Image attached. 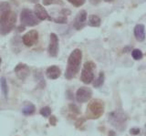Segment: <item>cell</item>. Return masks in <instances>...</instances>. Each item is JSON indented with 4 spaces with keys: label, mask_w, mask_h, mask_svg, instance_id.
<instances>
[{
    "label": "cell",
    "mask_w": 146,
    "mask_h": 136,
    "mask_svg": "<svg viewBox=\"0 0 146 136\" xmlns=\"http://www.w3.org/2000/svg\"><path fill=\"white\" fill-rule=\"evenodd\" d=\"M96 64L93 61H87L81 70L80 80L85 84H90L94 80V71Z\"/></svg>",
    "instance_id": "4"
},
{
    "label": "cell",
    "mask_w": 146,
    "mask_h": 136,
    "mask_svg": "<svg viewBox=\"0 0 146 136\" xmlns=\"http://www.w3.org/2000/svg\"><path fill=\"white\" fill-rule=\"evenodd\" d=\"M109 121L113 126H115L117 129L122 130L123 128H125L127 117L123 112L115 111L109 114Z\"/></svg>",
    "instance_id": "6"
},
{
    "label": "cell",
    "mask_w": 146,
    "mask_h": 136,
    "mask_svg": "<svg viewBox=\"0 0 146 136\" xmlns=\"http://www.w3.org/2000/svg\"><path fill=\"white\" fill-rule=\"evenodd\" d=\"M9 10H11V9H10V5H9L8 2H1L0 3V17Z\"/></svg>",
    "instance_id": "18"
},
{
    "label": "cell",
    "mask_w": 146,
    "mask_h": 136,
    "mask_svg": "<svg viewBox=\"0 0 146 136\" xmlns=\"http://www.w3.org/2000/svg\"><path fill=\"white\" fill-rule=\"evenodd\" d=\"M131 56H132V58H133L135 60H140L143 58V52L140 50V49L135 48V49H133V50L131 51Z\"/></svg>",
    "instance_id": "21"
},
{
    "label": "cell",
    "mask_w": 146,
    "mask_h": 136,
    "mask_svg": "<svg viewBox=\"0 0 146 136\" xmlns=\"http://www.w3.org/2000/svg\"><path fill=\"white\" fill-rule=\"evenodd\" d=\"M68 2H70L71 5H73L76 7H80L84 5L86 0H68Z\"/></svg>",
    "instance_id": "22"
},
{
    "label": "cell",
    "mask_w": 146,
    "mask_h": 136,
    "mask_svg": "<svg viewBox=\"0 0 146 136\" xmlns=\"http://www.w3.org/2000/svg\"><path fill=\"white\" fill-rule=\"evenodd\" d=\"M25 29H26V27H25V26H23V25H21V26H19V27H17V32H22V31H24V30H25Z\"/></svg>",
    "instance_id": "29"
},
{
    "label": "cell",
    "mask_w": 146,
    "mask_h": 136,
    "mask_svg": "<svg viewBox=\"0 0 146 136\" xmlns=\"http://www.w3.org/2000/svg\"><path fill=\"white\" fill-rule=\"evenodd\" d=\"M104 112V103L102 100L94 99L88 104L86 111V117L90 120H97L102 116Z\"/></svg>",
    "instance_id": "3"
},
{
    "label": "cell",
    "mask_w": 146,
    "mask_h": 136,
    "mask_svg": "<svg viewBox=\"0 0 146 136\" xmlns=\"http://www.w3.org/2000/svg\"><path fill=\"white\" fill-rule=\"evenodd\" d=\"M1 62H2V60H1V58H0V65H1Z\"/></svg>",
    "instance_id": "32"
},
{
    "label": "cell",
    "mask_w": 146,
    "mask_h": 136,
    "mask_svg": "<svg viewBox=\"0 0 146 136\" xmlns=\"http://www.w3.org/2000/svg\"><path fill=\"white\" fill-rule=\"evenodd\" d=\"M17 17V14L12 10H9L7 13L0 17V35H8L15 29Z\"/></svg>",
    "instance_id": "2"
},
{
    "label": "cell",
    "mask_w": 146,
    "mask_h": 136,
    "mask_svg": "<svg viewBox=\"0 0 146 136\" xmlns=\"http://www.w3.org/2000/svg\"><path fill=\"white\" fill-rule=\"evenodd\" d=\"M20 22L21 25L25 27H35L39 24L40 20L36 17L35 13L32 10L24 8L20 14Z\"/></svg>",
    "instance_id": "5"
},
{
    "label": "cell",
    "mask_w": 146,
    "mask_h": 136,
    "mask_svg": "<svg viewBox=\"0 0 146 136\" xmlns=\"http://www.w3.org/2000/svg\"><path fill=\"white\" fill-rule=\"evenodd\" d=\"M145 136H146V133H145Z\"/></svg>",
    "instance_id": "33"
},
{
    "label": "cell",
    "mask_w": 146,
    "mask_h": 136,
    "mask_svg": "<svg viewBox=\"0 0 146 136\" xmlns=\"http://www.w3.org/2000/svg\"><path fill=\"white\" fill-rule=\"evenodd\" d=\"M36 111V108L32 103H27L26 105L23 107L22 109V113L24 114L25 116H29L32 115L33 113H35Z\"/></svg>",
    "instance_id": "16"
},
{
    "label": "cell",
    "mask_w": 146,
    "mask_h": 136,
    "mask_svg": "<svg viewBox=\"0 0 146 136\" xmlns=\"http://www.w3.org/2000/svg\"><path fill=\"white\" fill-rule=\"evenodd\" d=\"M58 50H59L58 37L55 33H51L50 34V39H49V45L48 48V52L50 57L56 58L58 54Z\"/></svg>",
    "instance_id": "7"
},
{
    "label": "cell",
    "mask_w": 146,
    "mask_h": 136,
    "mask_svg": "<svg viewBox=\"0 0 146 136\" xmlns=\"http://www.w3.org/2000/svg\"><path fill=\"white\" fill-rule=\"evenodd\" d=\"M53 21L55 22V23H58V24H67L68 19H67V17L60 15L58 17H57V19H53Z\"/></svg>",
    "instance_id": "23"
},
{
    "label": "cell",
    "mask_w": 146,
    "mask_h": 136,
    "mask_svg": "<svg viewBox=\"0 0 146 136\" xmlns=\"http://www.w3.org/2000/svg\"><path fill=\"white\" fill-rule=\"evenodd\" d=\"M82 60V52L80 48H75L70 55L68 56L67 68L65 71V78L67 80H72L75 78L80 70Z\"/></svg>",
    "instance_id": "1"
},
{
    "label": "cell",
    "mask_w": 146,
    "mask_h": 136,
    "mask_svg": "<svg viewBox=\"0 0 146 136\" xmlns=\"http://www.w3.org/2000/svg\"><path fill=\"white\" fill-rule=\"evenodd\" d=\"M87 22V12L86 10H80L73 21V27L76 30H81L86 26Z\"/></svg>",
    "instance_id": "10"
},
{
    "label": "cell",
    "mask_w": 146,
    "mask_h": 136,
    "mask_svg": "<svg viewBox=\"0 0 146 136\" xmlns=\"http://www.w3.org/2000/svg\"><path fill=\"white\" fill-rule=\"evenodd\" d=\"M88 24L90 27H93V28H98L102 24V20L97 15H90L89 17Z\"/></svg>",
    "instance_id": "15"
},
{
    "label": "cell",
    "mask_w": 146,
    "mask_h": 136,
    "mask_svg": "<svg viewBox=\"0 0 146 136\" xmlns=\"http://www.w3.org/2000/svg\"><path fill=\"white\" fill-rule=\"evenodd\" d=\"M90 2L92 4V5H98L100 2V0H90Z\"/></svg>",
    "instance_id": "30"
},
{
    "label": "cell",
    "mask_w": 146,
    "mask_h": 136,
    "mask_svg": "<svg viewBox=\"0 0 146 136\" xmlns=\"http://www.w3.org/2000/svg\"><path fill=\"white\" fill-rule=\"evenodd\" d=\"M140 131H141V130L139 128H131L130 130V133L133 134V135H137V134L140 133Z\"/></svg>",
    "instance_id": "27"
},
{
    "label": "cell",
    "mask_w": 146,
    "mask_h": 136,
    "mask_svg": "<svg viewBox=\"0 0 146 136\" xmlns=\"http://www.w3.org/2000/svg\"><path fill=\"white\" fill-rule=\"evenodd\" d=\"M42 3H43L44 6H50V5L63 6L62 0H42Z\"/></svg>",
    "instance_id": "20"
},
{
    "label": "cell",
    "mask_w": 146,
    "mask_h": 136,
    "mask_svg": "<svg viewBox=\"0 0 146 136\" xmlns=\"http://www.w3.org/2000/svg\"><path fill=\"white\" fill-rule=\"evenodd\" d=\"M61 16H65V17H67V16H68V15H70L71 14V11L70 10H68V9H67V8H63V9L60 11V13H59Z\"/></svg>",
    "instance_id": "26"
},
{
    "label": "cell",
    "mask_w": 146,
    "mask_h": 136,
    "mask_svg": "<svg viewBox=\"0 0 146 136\" xmlns=\"http://www.w3.org/2000/svg\"><path fill=\"white\" fill-rule=\"evenodd\" d=\"M40 114L44 117H48L51 114V110H50L49 107H44L40 110Z\"/></svg>",
    "instance_id": "24"
},
{
    "label": "cell",
    "mask_w": 146,
    "mask_h": 136,
    "mask_svg": "<svg viewBox=\"0 0 146 136\" xmlns=\"http://www.w3.org/2000/svg\"><path fill=\"white\" fill-rule=\"evenodd\" d=\"M104 80H105V75H104L103 72L102 71V72H100L98 78L93 81V87L94 88L102 87V86L103 85V83H104Z\"/></svg>",
    "instance_id": "17"
},
{
    "label": "cell",
    "mask_w": 146,
    "mask_h": 136,
    "mask_svg": "<svg viewBox=\"0 0 146 136\" xmlns=\"http://www.w3.org/2000/svg\"><path fill=\"white\" fill-rule=\"evenodd\" d=\"M91 97H92V90L88 87H80L76 92V100L80 103L89 102Z\"/></svg>",
    "instance_id": "8"
},
{
    "label": "cell",
    "mask_w": 146,
    "mask_h": 136,
    "mask_svg": "<svg viewBox=\"0 0 146 136\" xmlns=\"http://www.w3.org/2000/svg\"><path fill=\"white\" fill-rule=\"evenodd\" d=\"M104 2H108V3H110V2H112L113 0H103Z\"/></svg>",
    "instance_id": "31"
},
{
    "label": "cell",
    "mask_w": 146,
    "mask_h": 136,
    "mask_svg": "<svg viewBox=\"0 0 146 136\" xmlns=\"http://www.w3.org/2000/svg\"><path fill=\"white\" fill-rule=\"evenodd\" d=\"M34 13L36 17L40 21H43V20H52L51 17H49L48 13L47 12V10L45 9V7L43 6H41L40 4H36L35 7H34Z\"/></svg>",
    "instance_id": "12"
},
{
    "label": "cell",
    "mask_w": 146,
    "mask_h": 136,
    "mask_svg": "<svg viewBox=\"0 0 146 136\" xmlns=\"http://www.w3.org/2000/svg\"><path fill=\"white\" fill-rule=\"evenodd\" d=\"M46 75H47V77L50 80H56L59 78V76L61 75V70L58 66L53 65V66L48 67L47 69V70H46Z\"/></svg>",
    "instance_id": "13"
},
{
    "label": "cell",
    "mask_w": 146,
    "mask_h": 136,
    "mask_svg": "<svg viewBox=\"0 0 146 136\" xmlns=\"http://www.w3.org/2000/svg\"><path fill=\"white\" fill-rule=\"evenodd\" d=\"M1 89H2L3 95L6 98H7V96H8V86L7 83V80L5 78L1 79Z\"/></svg>",
    "instance_id": "19"
},
{
    "label": "cell",
    "mask_w": 146,
    "mask_h": 136,
    "mask_svg": "<svg viewBox=\"0 0 146 136\" xmlns=\"http://www.w3.org/2000/svg\"><path fill=\"white\" fill-rule=\"evenodd\" d=\"M134 36L137 41L143 42L145 39V27L143 24H138L134 28Z\"/></svg>",
    "instance_id": "14"
},
{
    "label": "cell",
    "mask_w": 146,
    "mask_h": 136,
    "mask_svg": "<svg viewBox=\"0 0 146 136\" xmlns=\"http://www.w3.org/2000/svg\"><path fill=\"white\" fill-rule=\"evenodd\" d=\"M38 33L36 30H30L22 37V42L27 47H32L38 42Z\"/></svg>",
    "instance_id": "9"
},
{
    "label": "cell",
    "mask_w": 146,
    "mask_h": 136,
    "mask_svg": "<svg viewBox=\"0 0 146 136\" xmlns=\"http://www.w3.org/2000/svg\"><path fill=\"white\" fill-rule=\"evenodd\" d=\"M68 108H70V110L73 112H75L76 114H79L80 113V111H79V108H78L75 104H70V106H68Z\"/></svg>",
    "instance_id": "25"
},
{
    "label": "cell",
    "mask_w": 146,
    "mask_h": 136,
    "mask_svg": "<svg viewBox=\"0 0 146 136\" xmlns=\"http://www.w3.org/2000/svg\"><path fill=\"white\" fill-rule=\"evenodd\" d=\"M49 121H50V124H52V125H56V122H57L56 117H55V116H51V117L49 118Z\"/></svg>",
    "instance_id": "28"
},
{
    "label": "cell",
    "mask_w": 146,
    "mask_h": 136,
    "mask_svg": "<svg viewBox=\"0 0 146 136\" xmlns=\"http://www.w3.org/2000/svg\"><path fill=\"white\" fill-rule=\"evenodd\" d=\"M15 73L18 79L21 80H24L27 79V77L29 75L30 70L27 64L19 63V64H17L15 68Z\"/></svg>",
    "instance_id": "11"
}]
</instances>
